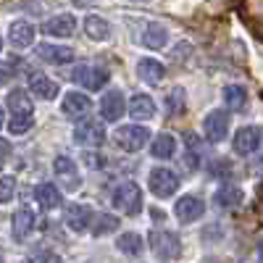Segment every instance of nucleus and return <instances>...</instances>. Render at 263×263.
Listing matches in <instances>:
<instances>
[{
	"mask_svg": "<svg viewBox=\"0 0 263 263\" xmlns=\"http://www.w3.org/2000/svg\"><path fill=\"white\" fill-rule=\"evenodd\" d=\"M8 40L16 48H29V45H34V27L29 21H13L8 29Z\"/></svg>",
	"mask_w": 263,
	"mask_h": 263,
	"instance_id": "6ab92c4d",
	"label": "nucleus"
},
{
	"mask_svg": "<svg viewBox=\"0 0 263 263\" xmlns=\"http://www.w3.org/2000/svg\"><path fill=\"white\" fill-rule=\"evenodd\" d=\"M0 129H3V108H0Z\"/></svg>",
	"mask_w": 263,
	"mask_h": 263,
	"instance_id": "4c0bfd02",
	"label": "nucleus"
},
{
	"mask_svg": "<svg viewBox=\"0 0 263 263\" xmlns=\"http://www.w3.org/2000/svg\"><path fill=\"white\" fill-rule=\"evenodd\" d=\"M18 71V63L16 61H0V84H8Z\"/></svg>",
	"mask_w": 263,
	"mask_h": 263,
	"instance_id": "473e14b6",
	"label": "nucleus"
},
{
	"mask_svg": "<svg viewBox=\"0 0 263 263\" xmlns=\"http://www.w3.org/2000/svg\"><path fill=\"white\" fill-rule=\"evenodd\" d=\"M166 40H168V32L163 24H156V21H150V24H145L142 34H140V45L145 48H153V50H161L166 45Z\"/></svg>",
	"mask_w": 263,
	"mask_h": 263,
	"instance_id": "f3484780",
	"label": "nucleus"
},
{
	"mask_svg": "<svg viewBox=\"0 0 263 263\" xmlns=\"http://www.w3.org/2000/svg\"><path fill=\"white\" fill-rule=\"evenodd\" d=\"M16 192V179L13 177H3L0 179V203H11Z\"/></svg>",
	"mask_w": 263,
	"mask_h": 263,
	"instance_id": "2f4dec72",
	"label": "nucleus"
},
{
	"mask_svg": "<svg viewBox=\"0 0 263 263\" xmlns=\"http://www.w3.org/2000/svg\"><path fill=\"white\" fill-rule=\"evenodd\" d=\"M37 55L42 61H48L53 66H66L74 61V50L66 48V45H48V42H42V45H37Z\"/></svg>",
	"mask_w": 263,
	"mask_h": 263,
	"instance_id": "ddd939ff",
	"label": "nucleus"
},
{
	"mask_svg": "<svg viewBox=\"0 0 263 263\" xmlns=\"http://www.w3.org/2000/svg\"><path fill=\"white\" fill-rule=\"evenodd\" d=\"M187 111V92L184 87H171V92L166 95V114L168 116H182Z\"/></svg>",
	"mask_w": 263,
	"mask_h": 263,
	"instance_id": "a878e982",
	"label": "nucleus"
},
{
	"mask_svg": "<svg viewBox=\"0 0 263 263\" xmlns=\"http://www.w3.org/2000/svg\"><path fill=\"white\" fill-rule=\"evenodd\" d=\"M203 129H205L208 142H221L227 137V129H229V114L227 111H211L203 121Z\"/></svg>",
	"mask_w": 263,
	"mask_h": 263,
	"instance_id": "9b49d317",
	"label": "nucleus"
},
{
	"mask_svg": "<svg viewBox=\"0 0 263 263\" xmlns=\"http://www.w3.org/2000/svg\"><path fill=\"white\" fill-rule=\"evenodd\" d=\"M29 90H32L37 98H42V100H53V98L58 95V84H55L53 79H48L45 74L34 71V74H29Z\"/></svg>",
	"mask_w": 263,
	"mask_h": 263,
	"instance_id": "aec40b11",
	"label": "nucleus"
},
{
	"mask_svg": "<svg viewBox=\"0 0 263 263\" xmlns=\"http://www.w3.org/2000/svg\"><path fill=\"white\" fill-rule=\"evenodd\" d=\"M119 229V218L116 216H111V213H100L98 216V224H95V234L100 237V234H105V232H116Z\"/></svg>",
	"mask_w": 263,
	"mask_h": 263,
	"instance_id": "c756f323",
	"label": "nucleus"
},
{
	"mask_svg": "<svg viewBox=\"0 0 263 263\" xmlns=\"http://www.w3.org/2000/svg\"><path fill=\"white\" fill-rule=\"evenodd\" d=\"M116 245H119V250H121L124 255H129V258H137V255H142V237H140L137 232L121 234Z\"/></svg>",
	"mask_w": 263,
	"mask_h": 263,
	"instance_id": "cd10ccee",
	"label": "nucleus"
},
{
	"mask_svg": "<svg viewBox=\"0 0 263 263\" xmlns=\"http://www.w3.org/2000/svg\"><path fill=\"white\" fill-rule=\"evenodd\" d=\"M114 140H116V145H119L121 150H126V153H137V150H142V147L147 145L150 132H147L145 126L126 124V126H119V129L114 132Z\"/></svg>",
	"mask_w": 263,
	"mask_h": 263,
	"instance_id": "7ed1b4c3",
	"label": "nucleus"
},
{
	"mask_svg": "<svg viewBox=\"0 0 263 263\" xmlns=\"http://www.w3.org/2000/svg\"><path fill=\"white\" fill-rule=\"evenodd\" d=\"M147 184H150V192L156 195V197H168V195H174V192L179 190V177L171 168L158 166V168H150Z\"/></svg>",
	"mask_w": 263,
	"mask_h": 263,
	"instance_id": "20e7f679",
	"label": "nucleus"
},
{
	"mask_svg": "<svg viewBox=\"0 0 263 263\" xmlns=\"http://www.w3.org/2000/svg\"><path fill=\"white\" fill-rule=\"evenodd\" d=\"M84 34L90 40H108L111 37V27H108V21L103 16H87L84 18Z\"/></svg>",
	"mask_w": 263,
	"mask_h": 263,
	"instance_id": "b1692460",
	"label": "nucleus"
},
{
	"mask_svg": "<svg viewBox=\"0 0 263 263\" xmlns=\"http://www.w3.org/2000/svg\"><path fill=\"white\" fill-rule=\"evenodd\" d=\"M6 105L11 108V114L13 116H32V100H29V95L24 92V90H13V92H8V100H6Z\"/></svg>",
	"mask_w": 263,
	"mask_h": 263,
	"instance_id": "5701e85b",
	"label": "nucleus"
},
{
	"mask_svg": "<svg viewBox=\"0 0 263 263\" xmlns=\"http://www.w3.org/2000/svg\"><path fill=\"white\" fill-rule=\"evenodd\" d=\"M63 221H66V227H69L71 232H87V227L92 224V208L90 205H79V203L66 205Z\"/></svg>",
	"mask_w": 263,
	"mask_h": 263,
	"instance_id": "6e6552de",
	"label": "nucleus"
},
{
	"mask_svg": "<svg viewBox=\"0 0 263 263\" xmlns=\"http://www.w3.org/2000/svg\"><path fill=\"white\" fill-rule=\"evenodd\" d=\"M132 3H142V0H132Z\"/></svg>",
	"mask_w": 263,
	"mask_h": 263,
	"instance_id": "ea45409f",
	"label": "nucleus"
},
{
	"mask_svg": "<svg viewBox=\"0 0 263 263\" xmlns=\"http://www.w3.org/2000/svg\"><path fill=\"white\" fill-rule=\"evenodd\" d=\"M213 203L218 208H234V205L242 203V190L234 187V184H224L221 190L213 195Z\"/></svg>",
	"mask_w": 263,
	"mask_h": 263,
	"instance_id": "393cba45",
	"label": "nucleus"
},
{
	"mask_svg": "<svg viewBox=\"0 0 263 263\" xmlns=\"http://www.w3.org/2000/svg\"><path fill=\"white\" fill-rule=\"evenodd\" d=\"M8 153H11V145L0 137V168H3V163H6V158H8Z\"/></svg>",
	"mask_w": 263,
	"mask_h": 263,
	"instance_id": "f704fd0d",
	"label": "nucleus"
},
{
	"mask_svg": "<svg viewBox=\"0 0 263 263\" xmlns=\"http://www.w3.org/2000/svg\"><path fill=\"white\" fill-rule=\"evenodd\" d=\"M11 227H13V239H16V242L27 239V237L32 234V229H34V213H32V208H27V205L18 208V211L13 213Z\"/></svg>",
	"mask_w": 263,
	"mask_h": 263,
	"instance_id": "4468645a",
	"label": "nucleus"
},
{
	"mask_svg": "<svg viewBox=\"0 0 263 263\" xmlns=\"http://www.w3.org/2000/svg\"><path fill=\"white\" fill-rule=\"evenodd\" d=\"M260 147V129L258 126H242L234 132V142H232V150L237 153L239 158H248Z\"/></svg>",
	"mask_w": 263,
	"mask_h": 263,
	"instance_id": "39448f33",
	"label": "nucleus"
},
{
	"mask_svg": "<svg viewBox=\"0 0 263 263\" xmlns=\"http://www.w3.org/2000/svg\"><path fill=\"white\" fill-rule=\"evenodd\" d=\"M126 111V103H124V95L119 90H108L100 100V116L105 121H119Z\"/></svg>",
	"mask_w": 263,
	"mask_h": 263,
	"instance_id": "f8f14e48",
	"label": "nucleus"
},
{
	"mask_svg": "<svg viewBox=\"0 0 263 263\" xmlns=\"http://www.w3.org/2000/svg\"><path fill=\"white\" fill-rule=\"evenodd\" d=\"M150 153L156 158H161V161L174 158V153H177V137L174 135H158L156 140H153V145H150Z\"/></svg>",
	"mask_w": 263,
	"mask_h": 263,
	"instance_id": "4be33fe9",
	"label": "nucleus"
},
{
	"mask_svg": "<svg viewBox=\"0 0 263 263\" xmlns=\"http://www.w3.org/2000/svg\"><path fill=\"white\" fill-rule=\"evenodd\" d=\"M74 82L79 87H87L90 92H98L108 84V71L103 69V66H79V69L74 71Z\"/></svg>",
	"mask_w": 263,
	"mask_h": 263,
	"instance_id": "423d86ee",
	"label": "nucleus"
},
{
	"mask_svg": "<svg viewBox=\"0 0 263 263\" xmlns=\"http://www.w3.org/2000/svg\"><path fill=\"white\" fill-rule=\"evenodd\" d=\"M258 258H260V263H263V237L258 239Z\"/></svg>",
	"mask_w": 263,
	"mask_h": 263,
	"instance_id": "c9c22d12",
	"label": "nucleus"
},
{
	"mask_svg": "<svg viewBox=\"0 0 263 263\" xmlns=\"http://www.w3.org/2000/svg\"><path fill=\"white\" fill-rule=\"evenodd\" d=\"M74 29H77L74 13H58L42 24V34H48V37H71Z\"/></svg>",
	"mask_w": 263,
	"mask_h": 263,
	"instance_id": "9d476101",
	"label": "nucleus"
},
{
	"mask_svg": "<svg viewBox=\"0 0 263 263\" xmlns=\"http://www.w3.org/2000/svg\"><path fill=\"white\" fill-rule=\"evenodd\" d=\"M258 213H260V218H263V195H260V200H258Z\"/></svg>",
	"mask_w": 263,
	"mask_h": 263,
	"instance_id": "e433bc0d",
	"label": "nucleus"
},
{
	"mask_svg": "<svg viewBox=\"0 0 263 263\" xmlns=\"http://www.w3.org/2000/svg\"><path fill=\"white\" fill-rule=\"evenodd\" d=\"M224 103H227V108H232V111H245V105H248L245 87H239V84L224 87Z\"/></svg>",
	"mask_w": 263,
	"mask_h": 263,
	"instance_id": "bb28decb",
	"label": "nucleus"
},
{
	"mask_svg": "<svg viewBox=\"0 0 263 263\" xmlns=\"http://www.w3.org/2000/svg\"><path fill=\"white\" fill-rule=\"evenodd\" d=\"M260 163H263V158H260Z\"/></svg>",
	"mask_w": 263,
	"mask_h": 263,
	"instance_id": "a19ab883",
	"label": "nucleus"
},
{
	"mask_svg": "<svg viewBox=\"0 0 263 263\" xmlns=\"http://www.w3.org/2000/svg\"><path fill=\"white\" fill-rule=\"evenodd\" d=\"M114 208L126 213V216H137L142 211V192L135 182H121L116 190H114Z\"/></svg>",
	"mask_w": 263,
	"mask_h": 263,
	"instance_id": "f257e3e1",
	"label": "nucleus"
},
{
	"mask_svg": "<svg viewBox=\"0 0 263 263\" xmlns=\"http://www.w3.org/2000/svg\"><path fill=\"white\" fill-rule=\"evenodd\" d=\"M74 140L84 147H98L103 145L105 140V129L100 121H92V119H87V121H79L77 129H74Z\"/></svg>",
	"mask_w": 263,
	"mask_h": 263,
	"instance_id": "0eeeda50",
	"label": "nucleus"
},
{
	"mask_svg": "<svg viewBox=\"0 0 263 263\" xmlns=\"http://www.w3.org/2000/svg\"><path fill=\"white\" fill-rule=\"evenodd\" d=\"M34 197H37V203L40 208H45V211H53L63 203V197H61V190L53 184V182H42L34 187Z\"/></svg>",
	"mask_w": 263,
	"mask_h": 263,
	"instance_id": "a211bd4d",
	"label": "nucleus"
},
{
	"mask_svg": "<svg viewBox=\"0 0 263 263\" xmlns=\"http://www.w3.org/2000/svg\"><path fill=\"white\" fill-rule=\"evenodd\" d=\"M53 168H55L58 177H63V179H77V163L69 156H58L53 161Z\"/></svg>",
	"mask_w": 263,
	"mask_h": 263,
	"instance_id": "c85d7f7f",
	"label": "nucleus"
},
{
	"mask_svg": "<svg viewBox=\"0 0 263 263\" xmlns=\"http://www.w3.org/2000/svg\"><path fill=\"white\" fill-rule=\"evenodd\" d=\"M32 124H34L32 116H13L11 124H8V132L11 135H27V132L32 129Z\"/></svg>",
	"mask_w": 263,
	"mask_h": 263,
	"instance_id": "7c9ffc66",
	"label": "nucleus"
},
{
	"mask_svg": "<svg viewBox=\"0 0 263 263\" xmlns=\"http://www.w3.org/2000/svg\"><path fill=\"white\" fill-rule=\"evenodd\" d=\"M58 260L61 258L50 250H32V255H29V263H58Z\"/></svg>",
	"mask_w": 263,
	"mask_h": 263,
	"instance_id": "72a5a7b5",
	"label": "nucleus"
},
{
	"mask_svg": "<svg viewBox=\"0 0 263 263\" xmlns=\"http://www.w3.org/2000/svg\"><path fill=\"white\" fill-rule=\"evenodd\" d=\"M150 250L161 260H174L182 255V239H179V234H174L168 229L150 232Z\"/></svg>",
	"mask_w": 263,
	"mask_h": 263,
	"instance_id": "f03ea898",
	"label": "nucleus"
},
{
	"mask_svg": "<svg viewBox=\"0 0 263 263\" xmlns=\"http://www.w3.org/2000/svg\"><path fill=\"white\" fill-rule=\"evenodd\" d=\"M126 108H129V116H135V119H140V121L156 116V103H153L150 95H135V98L129 100Z\"/></svg>",
	"mask_w": 263,
	"mask_h": 263,
	"instance_id": "412c9836",
	"label": "nucleus"
},
{
	"mask_svg": "<svg viewBox=\"0 0 263 263\" xmlns=\"http://www.w3.org/2000/svg\"><path fill=\"white\" fill-rule=\"evenodd\" d=\"M90 108H92L90 98L82 95V92H66V98L61 100V111H63L66 116H74V119L90 114Z\"/></svg>",
	"mask_w": 263,
	"mask_h": 263,
	"instance_id": "2eb2a0df",
	"label": "nucleus"
},
{
	"mask_svg": "<svg viewBox=\"0 0 263 263\" xmlns=\"http://www.w3.org/2000/svg\"><path fill=\"white\" fill-rule=\"evenodd\" d=\"M163 74H166V69H163V63L161 61H156V58H140L137 61V77L145 82V84H158L161 79H163Z\"/></svg>",
	"mask_w": 263,
	"mask_h": 263,
	"instance_id": "dca6fc26",
	"label": "nucleus"
},
{
	"mask_svg": "<svg viewBox=\"0 0 263 263\" xmlns=\"http://www.w3.org/2000/svg\"><path fill=\"white\" fill-rule=\"evenodd\" d=\"M0 50H3V37H0Z\"/></svg>",
	"mask_w": 263,
	"mask_h": 263,
	"instance_id": "58836bf2",
	"label": "nucleus"
},
{
	"mask_svg": "<svg viewBox=\"0 0 263 263\" xmlns=\"http://www.w3.org/2000/svg\"><path fill=\"white\" fill-rule=\"evenodd\" d=\"M174 213H177V218H179L182 224L200 221V218H203V213H205V203H203L197 195H187V197H182V200L177 203Z\"/></svg>",
	"mask_w": 263,
	"mask_h": 263,
	"instance_id": "1a4fd4ad",
	"label": "nucleus"
}]
</instances>
